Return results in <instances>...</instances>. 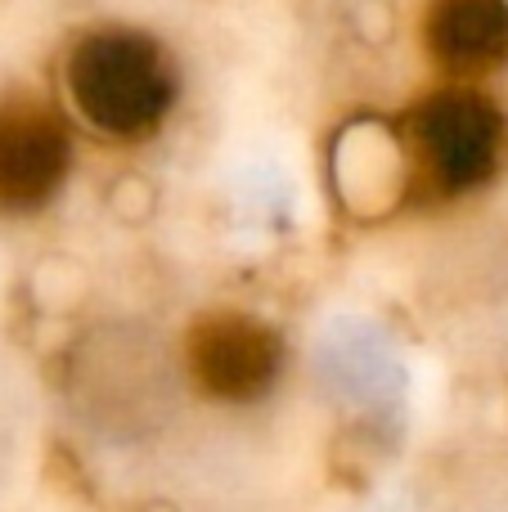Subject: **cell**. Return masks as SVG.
Segmentation results:
<instances>
[{
    "label": "cell",
    "instance_id": "cell-4",
    "mask_svg": "<svg viewBox=\"0 0 508 512\" xmlns=\"http://www.w3.org/2000/svg\"><path fill=\"white\" fill-rule=\"evenodd\" d=\"M72 167L68 126L41 104H0V212L50 203Z\"/></svg>",
    "mask_w": 508,
    "mask_h": 512
},
{
    "label": "cell",
    "instance_id": "cell-3",
    "mask_svg": "<svg viewBox=\"0 0 508 512\" xmlns=\"http://www.w3.org/2000/svg\"><path fill=\"white\" fill-rule=\"evenodd\" d=\"M410 149L419 162V176L441 198H455L495 171L504 149V117L495 113L491 99L473 95V90H446L414 108Z\"/></svg>",
    "mask_w": 508,
    "mask_h": 512
},
{
    "label": "cell",
    "instance_id": "cell-1",
    "mask_svg": "<svg viewBox=\"0 0 508 512\" xmlns=\"http://www.w3.org/2000/svg\"><path fill=\"white\" fill-rule=\"evenodd\" d=\"M176 373L212 409H257L288 373V342L252 310H203L180 333Z\"/></svg>",
    "mask_w": 508,
    "mask_h": 512
},
{
    "label": "cell",
    "instance_id": "cell-5",
    "mask_svg": "<svg viewBox=\"0 0 508 512\" xmlns=\"http://www.w3.org/2000/svg\"><path fill=\"white\" fill-rule=\"evenodd\" d=\"M428 50L446 72H491L508 59V0H432Z\"/></svg>",
    "mask_w": 508,
    "mask_h": 512
},
{
    "label": "cell",
    "instance_id": "cell-2",
    "mask_svg": "<svg viewBox=\"0 0 508 512\" xmlns=\"http://www.w3.org/2000/svg\"><path fill=\"white\" fill-rule=\"evenodd\" d=\"M68 90L90 126L117 140H135L167 117L176 77L149 36L90 32L68 59Z\"/></svg>",
    "mask_w": 508,
    "mask_h": 512
}]
</instances>
